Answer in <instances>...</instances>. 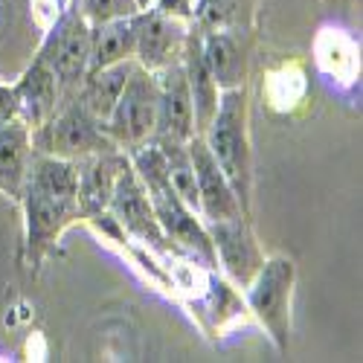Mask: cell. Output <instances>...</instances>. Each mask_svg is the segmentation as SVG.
Wrapping results in <instances>:
<instances>
[{
	"label": "cell",
	"instance_id": "5b68a950",
	"mask_svg": "<svg viewBox=\"0 0 363 363\" xmlns=\"http://www.w3.org/2000/svg\"><path fill=\"white\" fill-rule=\"evenodd\" d=\"M291 291H294V264L282 256L267 259L259 264L253 282L247 285V299L270 337L288 346V311H291Z\"/></svg>",
	"mask_w": 363,
	"mask_h": 363
},
{
	"label": "cell",
	"instance_id": "ac0fdd59",
	"mask_svg": "<svg viewBox=\"0 0 363 363\" xmlns=\"http://www.w3.org/2000/svg\"><path fill=\"white\" fill-rule=\"evenodd\" d=\"M201 50H203V62L206 70L213 76V82L218 84V90L227 87H241V76H245V55L235 47V41L224 33H209L206 38H201Z\"/></svg>",
	"mask_w": 363,
	"mask_h": 363
},
{
	"label": "cell",
	"instance_id": "8992f818",
	"mask_svg": "<svg viewBox=\"0 0 363 363\" xmlns=\"http://www.w3.org/2000/svg\"><path fill=\"white\" fill-rule=\"evenodd\" d=\"M108 213L119 221L125 233H131L134 238L145 241L148 247H155L160 253H174V247L169 245L166 233L160 230V221L155 216V206L148 201V192L143 186V180L137 177L134 166L128 163L116 177V186H113V195H111V203H108Z\"/></svg>",
	"mask_w": 363,
	"mask_h": 363
},
{
	"label": "cell",
	"instance_id": "6da1fadb",
	"mask_svg": "<svg viewBox=\"0 0 363 363\" xmlns=\"http://www.w3.org/2000/svg\"><path fill=\"white\" fill-rule=\"evenodd\" d=\"M213 151L216 163L227 174L241 209L247 206L250 192V151H247V96L241 87H227L218 94L216 113L201 134Z\"/></svg>",
	"mask_w": 363,
	"mask_h": 363
},
{
	"label": "cell",
	"instance_id": "4fadbf2b",
	"mask_svg": "<svg viewBox=\"0 0 363 363\" xmlns=\"http://www.w3.org/2000/svg\"><path fill=\"white\" fill-rule=\"evenodd\" d=\"M15 87L18 96V111H21V123L29 125V131L38 128L41 123L55 113V108L62 105V90H58V82L52 76V70L35 58L33 67H29Z\"/></svg>",
	"mask_w": 363,
	"mask_h": 363
},
{
	"label": "cell",
	"instance_id": "52a82bcc",
	"mask_svg": "<svg viewBox=\"0 0 363 363\" xmlns=\"http://www.w3.org/2000/svg\"><path fill=\"white\" fill-rule=\"evenodd\" d=\"M192 169H195V184H198V201H201V216L206 221H224L241 216V201L235 198L227 174L216 163L213 151L201 134H192L186 140Z\"/></svg>",
	"mask_w": 363,
	"mask_h": 363
},
{
	"label": "cell",
	"instance_id": "3957f363",
	"mask_svg": "<svg viewBox=\"0 0 363 363\" xmlns=\"http://www.w3.org/2000/svg\"><path fill=\"white\" fill-rule=\"evenodd\" d=\"M105 134L119 148H137L155 137L157 128V79L151 70L137 65L119 94L111 116L102 123Z\"/></svg>",
	"mask_w": 363,
	"mask_h": 363
},
{
	"label": "cell",
	"instance_id": "9c48e42d",
	"mask_svg": "<svg viewBox=\"0 0 363 363\" xmlns=\"http://www.w3.org/2000/svg\"><path fill=\"white\" fill-rule=\"evenodd\" d=\"M23 209H26V245L29 259L38 262L44 250L62 235V230L79 218V201L70 198H55L35 186H23Z\"/></svg>",
	"mask_w": 363,
	"mask_h": 363
},
{
	"label": "cell",
	"instance_id": "30bf717a",
	"mask_svg": "<svg viewBox=\"0 0 363 363\" xmlns=\"http://www.w3.org/2000/svg\"><path fill=\"white\" fill-rule=\"evenodd\" d=\"M157 79V128L155 134H169L174 140H189L195 134V111L184 62H172L155 70Z\"/></svg>",
	"mask_w": 363,
	"mask_h": 363
},
{
	"label": "cell",
	"instance_id": "7c38bea8",
	"mask_svg": "<svg viewBox=\"0 0 363 363\" xmlns=\"http://www.w3.org/2000/svg\"><path fill=\"white\" fill-rule=\"evenodd\" d=\"M128 155L123 151H105V155H90L76 160L79 166V189H76V201H79V213L94 218L96 213H105L113 186H116V177L128 166Z\"/></svg>",
	"mask_w": 363,
	"mask_h": 363
},
{
	"label": "cell",
	"instance_id": "9a60e30c",
	"mask_svg": "<svg viewBox=\"0 0 363 363\" xmlns=\"http://www.w3.org/2000/svg\"><path fill=\"white\" fill-rule=\"evenodd\" d=\"M134 67H137V58H125V62H116V65L102 67V70H90L84 76L82 87L76 90V96L99 123H105L111 116V111H113L119 94H123V87H125Z\"/></svg>",
	"mask_w": 363,
	"mask_h": 363
},
{
	"label": "cell",
	"instance_id": "277c9868",
	"mask_svg": "<svg viewBox=\"0 0 363 363\" xmlns=\"http://www.w3.org/2000/svg\"><path fill=\"white\" fill-rule=\"evenodd\" d=\"M38 58L52 70L58 90H62V102L76 96L90 70V21L79 9H65L47 35Z\"/></svg>",
	"mask_w": 363,
	"mask_h": 363
},
{
	"label": "cell",
	"instance_id": "ffe728a7",
	"mask_svg": "<svg viewBox=\"0 0 363 363\" xmlns=\"http://www.w3.org/2000/svg\"><path fill=\"white\" fill-rule=\"evenodd\" d=\"M15 119H21L15 87L0 84V125H9V123H15Z\"/></svg>",
	"mask_w": 363,
	"mask_h": 363
},
{
	"label": "cell",
	"instance_id": "2e32d148",
	"mask_svg": "<svg viewBox=\"0 0 363 363\" xmlns=\"http://www.w3.org/2000/svg\"><path fill=\"white\" fill-rule=\"evenodd\" d=\"M29 160H33V131L21 119L0 125V186L12 195L23 192Z\"/></svg>",
	"mask_w": 363,
	"mask_h": 363
},
{
	"label": "cell",
	"instance_id": "e0dca14e",
	"mask_svg": "<svg viewBox=\"0 0 363 363\" xmlns=\"http://www.w3.org/2000/svg\"><path fill=\"white\" fill-rule=\"evenodd\" d=\"M23 186H35V189H41V192H47V195L76 201L79 166H76V160H65V157L33 155V163H29L26 184H23Z\"/></svg>",
	"mask_w": 363,
	"mask_h": 363
},
{
	"label": "cell",
	"instance_id": "ba28073f",
	"mask_svg": "<svg viewBox=\"0 0 363 363\" xmlns=\"http://www.w3.org/2000/svg\"><path fill=\"white\" fill-rule=\"evenodd\" d=\"M134 21H137V50H134L137 65L155 73L172 62H180L189 33L174 15H166L160 9H148V12L140 9Z\"/></svg>",
	"mask_w": 363,
	"mask_h": 363
},
{
	"label": "cell",
	"instance_id": "7a4b0ae2",
	"mask_svg": "<svg viewBox=\"0 0 363 363\" xmlns=\"http://www.w3.org/2000/svg\"><path fill=\"white\" fill-rule=\"evenodd\" d=\"M33 148L38 155L82 160L90 155L116 151L119 145L105 134L102 123L82 105V99L70 96L55 108V113L47 119V123L33 128Z\"/></svg>",
	"mask_w": 363,
	"mask_h": 363
},
{
	"label": "cell",
	"instance_id": "8fae6325",
	"mask_svg": "<svg viewBox=\"0 0 363 363\" xmlns=\"http://www.w3.org/2000/svg\"><path fill=\"white\" fill-rule=\"evenodd\" d=\"M206 233H209V241H213V247H216V259L230 274V279L241 288H247L256 277L259 264L264 262L259 256V247H256L247 224L241 221V216L224 218V221H206Z\"/></svg>",
	"mask_w": 363,
	"mask_h": 363
},
{
	"label": "cell",
	"instance_id": "5bb4252c",
	"mask_svg": "<svg viewBox=\"0 0 363 363\" xmlns=\"http://www.w3.org/2000/svg\"><path fill=\"white\" fill-rule=\"evenodd\" d=\"M134 50H137L134 15L113 18L105 23H90V70H102L116 62H125V58H134Z\"/></svg>",
	"mask_w": 363,
	"mask_h": 363
},
{
	"label": "cell",
	"instance_id": "d6986e66",
	"mask_svg": "<svg viewBox=\"0 0 363 363\" xmlns=\"http://www.w3.org/2000/svg\"><path fill=\"white\" fill-rule=\"evenodd\" d=\"M79 12L90 23H105L113 18H128L140 12V0H82Z\"/></svg>",
	"mask_w": 363,
	"mask_h": 363
}]
</instances>
